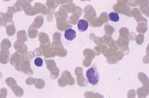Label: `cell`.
I'll return each instance as SVG.
<instances>
[{
	"mask_svg": "<svg viewBox=\"0 0 149 98\" xmlns=\"http://www.w3.org/2000/svg\"><path fill=\"white\" fill-rule=\"evenodd\" d=\"M86 78L91 84H97L100 81V75L97 68L95 66L90 68L86 72Z\"/></svg>",
	"mask_w": 149,
	"mask_h": 98,
	"instance_id": "cell-1",
	"label": "cell"
},
{
	"mask_svg": "<svg viewBox=\"0 0 149 98\" xmlns=\"http://www.w3.org/2000/svg\"><path fill=\"white\" fill-rule=\"evenodd\" d=\"M76 31L72 29H68L65 32V38L68 41H72L76 37Z\"/></svg>",
	"mask_w": 149,
	"mask_h": 98,
	"instance_id": "cell-2",
	"label": "cell"
},
{
	"mask_svg": "<svg viewBox=\"0 0 149 98\" xmlns=\"http://www.w3.org/2000/svg\"><path fill=\"white\" fill-rule=\"evenodd\" d=\"M88 22L85 19H81L78 24V30L80 32H85L88 29Z\"/></svg>",
	"mask_w": 149,
	"mask_h": 98,
	"instance_id": "cell-3",
	"label": "cell"
},
{
	"mask_svg": "<svg viewBox=\"0 0 149 98\" xmlns=\"http://www.w3.org/2000/svg\"><path fill=\"white\" fill-rule=\"evenodd\" d=\"M109 18L110 21L113 22H117L119 20V16L118 14L115 12H112L109 14Z\"/></svg>",
	"mask_w": 149,
	"mask_h": 98,
	"instance_id": "cell-4",
	"label": "cell"
},
{
	"mask_svg": "<svg viewBox=\"0 0 149 98\" xmlns=\"http://www.w3.org/2000/svg\"><path fill=\"white\" fill-rule=\"evenodd\" d=\"M34 63L36 66L37 67H41V66H42L43 61V59L41 58H36L34 60Z\"/></svg>",
	"mask_w": 149,
	"mask_h": 98,
	"instance_id": "cell-5",
	"label": "cell"
}]
</instances>
